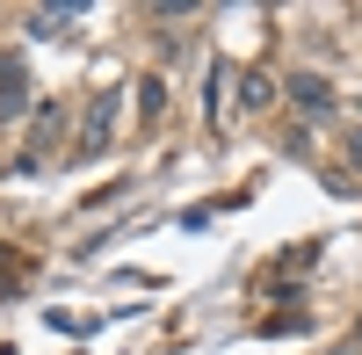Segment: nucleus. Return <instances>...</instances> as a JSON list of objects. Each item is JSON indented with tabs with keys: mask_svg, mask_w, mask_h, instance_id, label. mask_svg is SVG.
Listing matches in <instances>:
<instances>
[{
	"mask_svg": "<svg viewBox=\"0 0 362 355\" xmlns=\"http://www.w3.org/2000/svg\"><path fill=\"white\" fill-rule=\"evenodd\" d=\"M355 348H362V319H355Z\"/></svg>",
	"mask_w": 362,
	"mask_h": 355,
	"instance_id": "1a4fd4ad",
	"label": "nucleus"
},
{
	"mask_svg": "<svg viewBox=\"0 0 362 355\" xmlns=\"http://www.w3.org/2000/svg\"><path fill=\"white\" fill-rule=\"evenodd\" d=\"M290 102L305 109V116H326V109H334V87H326L319 73H297V80H290Z\"/></svg>",
	"mask_w": 362,
	"mask_h": 355,
	"instance_id": "7ed1b4c3",
	"label": "nucleus"
},
{
	"mask_svg": "<svg viewBox=\"0 0 362 355\" xmlns=\"http://www.w3.org/2000/svg\"><path fill=\"white\" fill-rule=\"evenodd\" d=\"M268 102H276V80H268L261 66H254V73H239V109H268Z\"/></svg>",
	"mask_w": 362,
	"mask_h": 355,
	"instance_id": "20e7f679",
	"label": "nucleus"
},
{
	"mask_svg": "<svg viewBox=\"0 0 362 355\" xmlns=\"http://www.w3.org/2000/svg\"><path fill=\"white\" fill-rule=\"evenodd\" d=\"M58 131H66V102H37V124H29V138H37V145H51Z\"/></svg>",
	"mask_w": 362,
	"mask_h": 355,
	"instance_id": "423d86ee",
	"label": "nucleus"
},
{
	"mask_svg": "<svg viewBox=\"0 0 362 355\" xmlns=\"http://www.w3.org/2000/svg\"><path fill=\"white\" fill-rule=\"evenodd\" d=\"M138 109H145V116H160V109H167V87H160V80H145V95H138Z\"/></svg>",
	"mask_w": 362,
	"mask_h": 355,
	"instance_id": "0eeeda50",
	"label": "nucleus"
},
{
	"mask_svg": "<svg viewBox=\"0 0 362 355\" xmlns=\"http://www.w3.org/2000/svg\"><path fill=\"white\" fill-rule=\"evenodd\" d=\"M73 22H80V8H37L29 15V37H66Z\"/></svg>",
	"mask_w": 362,
	"mask_h": 355,
	"instance_id": "39448f33",
	"label": "nucleus"
},
{
	"mask_svg": "<svg viewBox=\"0 0 362 355\" xmlns=\"http://www.w3.org/2000/svg\"><path fill=\"white\" fill-rule=\"evenodd\" d=\"M348 160H355V174H362V131H355V138H348Z\"/></svg>",
	"mask_w": 362,
	"mask_h": 355,
	"instance_id": "6e6552de",
	"label": "nucleus"
},
{
	"mask_svg": "<svg viewBox=\"0 0 362 355\" xmlns=\"http://www.w3.org/2000/svg\"><path fill=\"white\" fill-rule=\"evenodd\" d=\"M29 109V66L22 58H0V124H15Z\"/></svg>",
	"mask_w": 362,
	"mask_h": 355,
	"instance_id": "f03ea898",
	"label": "nucleus"
},
{
	"mask_svg": "<svg viewBox=\"0 0 362 355\" xmlns=\"http://www.w3.org/2000/svg\"><path fill=\"white\" fill-rule=\"evenodd\" d=\"M116 102H124V95H116V87H102V95L87 102V124H80V153H102V145H109V124H116Z\"/></svg>",
	"mask_w": 362,
	"mask_h": 355,
	"instance_id": "f257e3e1",
	"label": "nucleus"
}]
</instances>
